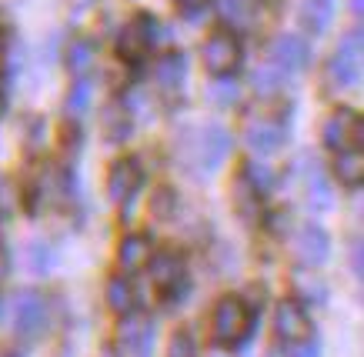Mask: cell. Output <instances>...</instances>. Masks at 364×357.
<instances>
[{"instance_id": "obj_1", "label": "cell", "mask_w": 364, "mask_h": 357, "mask_svg": "<svg viewBox=\"0 0 364 357\" xmlns=\"http://www.w3.org/2000/svg\"><path fill=\"white\" fill-rule=\"evenodd\" d=\"M214 341L221 347H241L254 331V311L244 297H221L210 317Z\"/></svg>"}, {"instance_id": "obj_2", "label": "cell", "mask_w": 364, "mask_h": 357, "mask_svg": "<svg viewBox=\"0 0 364 357\" xmlns=\"http://www.w3.org/2000/svg\"><path fill=\"white\" fill-rule=\"evenodd\" d=\"M228 150H231V134L224 127H218V123H208V127H200L198 134H194V141L188 144L184 160H188V167L198 177H210L224 164Z\"/></svg>"}, {"instance_id": "obj_3", "label": "cell", "mask_w": 364, "mask_h": 357, "mask_svg": "<svg viewBox=\"0 0 364 357\" xmlns=\"http://www.w3.org/2000/svg\"><path fill=\"white\" fill-rule=\"evenodd\" d=\"M361 54H364L361 31H351V34L338 44V50L331 54L328 67H324V84H328V90H348L361 80Z\"/></svg>"}, {"instance_id": "obj_4", "label": "cell", "mask_w": 364, "mask_h": 357, "mask_svg": "<svg viewBox=\"0 0 364 357\" xmlns=\"http://www.w3.org/2000/svg\"><path fill=\"white\" fill-rule=\"evenodd\" d=\"M14 327L23 341H37L47 331V301L41 290H21L14 301Z\"/></svg>"}, {"instance_id": "obj_5", "label": "cell", "mask_w": 364, "mask_h": 357, "mask_svg": "<svg viewBox=\"0 0 364 357\" xmlns=\"http://www.w3.org/2000/svg\"><path fill=\"white\" fill-rule=\"evenodd\" d=\"M200 57H204V67H208L214 77H231L234 70L241 67V44H237V37L234 34L218 31V34L208 37V44H204Z\"/></svg>"}, {"instance_id": "obj_6", "label": "cell", "mask_w": 364, "mask_h": 357, "mask_svg": "<svg viewBox=\"0 0 364 357\" xmlns=\"http://www.w3.org/2000/svg\"><path fill=\"white\" fill-rule=\"evenodd\" d=\"M157 23L151 17H134V21L124 23L121 37H117V54L127 60V64H141L144 57L154 50V40H157Z\"/></svg>"}, {"instance_id": "obj_7", "label": "cell", "mask_w": 364, "mask_h": 357, "mask_svg": "<svg viewBox=\"0 0 364 357\" xmlns=\"http://www.w3.org/2000/svg\"><path fill=\"white\" fill-rule=\"evenodd\" d=\"M324 144L331 150H354V147L364 144V121L358 111H334L328 121H324Z\"/></svg>"}, {"instance_id": "obj_8", "label": "cell", "mask_w": 364, "mask_h": 357, "mask_svg": "<svg viewBox=\"0 0 364 357\" xmlns=\"http://www.w3.org/2000/svg\"><path fill=\"white\" fill-rule=\"evenodd\" d=\"M154 264H147L151 268V280H154V287L161 290V297L164 301H177V297H184L188 294V268H184V260L177 254H157L151 257Z\"/></svg>"}, {"instance_id": "obj_9", "label": "cell", "mask_w": 364, "mask_h": 357, "mask_svg": "<svg viewBox=\"0 0 364 357\" xmlns=\"http://www.w3.org/2000/svg\"><path fill=\"white\" fill-rule=\"evenodd\" d=\"M287 141V127L284 121L274 117H251L244 123V144L251 147L254 154H277Z\"/></svg>"}, {"instance_id": "obj_10", "label": "cell", "mask_w": 364, "mask_h": 357, "mask_svg": "<svg viewBox=\"0 0 364 357\" xmlns=\"http://www.w3.org/2000/svg\"><path fill=\"white\" fill-rule=\"evenodd\" d=\"M331 254V237L321 224H304L294 234V260L304 268H321Z\"/></svg>"}, {"instance_id": "obj_11", "label": "cell", "mask_w": 364, "mask_h": 357, "mask_svg": "<svg viewBox=\"0 0 364 357\" xmlns=\"http://www.w3.org/2000/svg\"><path fill=\"white\" fill-rule=\"evenodd\" d=\"M141 184H144V170L137 160H131V157L114 160L111 174H107V194H111V201H117L121 207H131Z\"/></svg>"}, {"instance_id": "obj_12", "label": "cell", "mask_w": 364, "mask_h": 357, "mask_svg": "<svg viewBox=\"0 0 364 357\" xmlns=\"http://www.w3.org/2000/svg\"><path fill=\"white\" fill-rule=\"evenodd\" d=\"M274 331L284 344H301L311 337V317L301 301H281L274 311Z\"/></svg>"}, {"instance_id": "obj_13", "label": "cell", "mask_w": 364, "mask_h": 357, "mask_svg": "<svg viewBox=\"0 0 364 357\" xmlns=\"http://www.w3.org/2000/svg\"><path fill=\"white\" fill-rule=\"evenodd\" d=\"M271 64H274L281 74H301V70L311 64V47L304 37H294V34H284L277 37L271 44Z\"/></svg>"}, {"instance_id": "obj_14", "label": "cell", "mask_w": 364, "mask_h": 357, "mask_svg": "<svg viewBox=\"0 0 364 357\" xmlns=\"http://www.w3.org/2000/svg\"><path fill=\"white\" fill-rule=\"evenodd\" d=\"M117 344L127 357H147L151 344H154V327L147 317H137V314H127L121 324V334H117Z\"/></svg>"}, {"instance_id": "obj_15", "label": "cell", "mask_w": 364, "mask_h": 357, "mask_svg": "<svg viewBox=\"0 0 364 357\" xmlns=\"http://www.w3.org/2000/svg\"><path fill=\"white\" fill-rule=\"evenodd\" d=\"M301 164V184H304V197L314 211H328L331 207V184L324 180V174L318 170V160H311L308 154L298 160Z\"/></svg>"}, {"instance_id": "obj_16", "label": "cell", "mask_w": 364, "mask_h": 357, "mask_svg": "<svg viewBox=\"0 0 364 357\" xmlns=\"http://www.w3.org/2000/svg\"><path fill=\"white\" fill-rule=\"evenodd\" d=\"M184 77H188V64H184L181 54H167L157 60L154 80H157V90H161L164 97H177L181 87H184Z\"/></svg>"}, {"instance_id": "obj_17", "label": "cell", "mask_w": 364, "mask_h": 357, "mask_svg": "<svg viewBox=\"0 0 364 357\" xmlns=\"http://www.w3.org/2000/svg\"><path fill=\"white\" fill-rule=\"evenodd\" d=\"M151 257H154V247H151V241H147L144 234L124 237L121 247H117V264H121V270H127V274L144 270L147 264H151Z\"/></svg>"}, {"instance_id": "obj_18", "label": "cell", "mask_w": 364, "mask_h": 357, "mask_svg": "<svg viewBox=\"0 0 364 357\" xmlns=\"http://www.w3.org/2000/svg\"><path fill=\"white\" fill-rule=\"evenodd\" d=\"M131 104L124 101H111L107 107H104V114H100V127H104V134H107V141L111 144H121V141H127L131 137Z\"/></svg>"}, {"instance_id": "obj_19", "label": "cell", "mask_w": 364, "mask_h": 357, "mask_svg": "<svg viewBox=\"0 0 364 357\" xmlns=\"http://www.w3.org/2000/svg\"><path fill=\"white\" fill-rule=\"evenodd\" d=\"M218 11H221V21L231 31L244 34V31H251L254 23H257L261 7H257V0H218Z\"/></svg>"}, {"instance_id": "obj_20", "label": "cell", "mask_w": 364, "mask_h": 357, "mask_svg": "<svg viewBox=\"0 0 364 357\" xmlns=\"http://www.w3.org/2000/svg\"><path fill=\"white\" fill-rule=\"evenodd\" d=\"M334 4L331 0H301L298 4V21L308 34H324L331 27Z\"/></svg>"}, {"instance_id": "obj_21", "label": "cell", "mask_w": 364, "mask_h": 357, "mask_svg": "<svg viewBox=\"0 0 364 357\" xmlns=\"http://www.w3.org/2000/svg\"><path fill=\"white\" fill-rule=\"evenodd\" d=\"M334 177L341 180L344 187H361L364 184V154H361V147H354V150H338V157H334Z\"/></svg>"}, {"instance_id": "obj_22", "label": "cell", "mask_w": 364, "mask_h": 357, "mask_svg": "<svg viewBox=\"0 0 364 357\" xmlns=\"http://www.w3.org/2000/svg\"><path fill=\"white\" fill-rule=\"evenodd\" d=\"M107 304H111V311L117 314H131L134 311V287L127 278H114L107 284Z\"/></svg>"}, {"instance_id": "obj_23", "label": "cell", "mask_w": 364, "mask_h": 357, "mask_svg": "<svg viewBox=\"0 0 364 357\" xmlns=\"http://www.w3.org/2000/svg\"><path fill=\"white\" fill-rule=\"evenodd\" d=\"M90 97H94L90 80L87 77H77V80H74V87H70V94H67V101H64L67 114H70V117H84V114H87V107H90Z\"/></svg>"}, {"instance_id": "obj_24", "label": "cell", "mask_w": 364, "mask_h": 357, "mask_svg": "<svg viewBox=\"0 0 364 357\" xmlns=\"http://www.w3.org/2000/svg\"><path fill=\"white\" fill-rule=\"evenodd\" d=\"M90 64H94V47H90L87 40H74L70 50H67V67H70V74H74V77H87Z\"/></svg>"}, {"instance_id": "obj_25", "label": "cell", "mask_w": 364, "mask_h": 357, "mask_svg": "<svg viewBox=\"0 0 364 357\" xmlns=\"http://www.w3.org/2000/svg\"><path fill=\"white\" fill-rule=\"evenodd\" d=\"M241 177L251 184L257 194H264V190H271V184H274V174H271V167H264V164H244L241 170Z\"/></svg>"}, {"instance_id": "obj_26", "label": "cell", "mask_w": 364, "mask_h": 357, "mask_svg": "<svg viewBox=\"0 0 364 357\" xmlns=\"http://www.w3.org/2000/svg\"><path fill=\"white\" fill-rule=\"evenodd\" d=\"M294 287H298V294L304 297V301H311V304H324V301H328V287H324V284H321L318 278L298 274V280H294Z\"/></svg>"}, {"instance_id": "obj_27", "label": "cell", "mask_w": 364, "mask_h": 357, "mask_svg": "<svg viewBox=\"0 0 364 357\" xmlns=\"http://www.w3.org/2000/svg\"><path fill=\"white\" fill-rule=\"evenodd\" d=\"M254 87H257V94H277L281 90V70L277 67H261L254 70Z\"/></svg>"}, {"instance_id": "obj_28", "label": "cell", "mask_w": 364, "mask_h": 357, "mask_svg": "<svg viewBox=\"0 0 364 357\" xmlns=\"http://www.w3.org/2000/svg\"><path fill=\"white\" fill-rule=\"evenodd\" d=\"M167 357H198V347H194V337L188 331H177L167 344Z\"/></svg>"}, {"instance_id": "obj_29", "label": "cell", "mask_w": 364, "mask_h": 357, "mask_svg": "<svg viewBox=\"0 0 364 357\" xmlns=\"http://www.w3.org/2000/svg\"><path fill=\"white\" fill-rule=\"evenodd\" d=\"M174 207H177V197L171 187H161L154 197H151V214H154V217H171Z\"/></svg>"}, {"instance_id": "obj_30", "label": "cell", "mask_w": 364, "mask_h": 357, "mask_svg": "<svg viewBox=\"0 0 364 357\" xmlns=\"http://www.w3.org/2000/svg\"><path fill=\"white\" fill-rule=\"evenodd\" d=\"M17 207V187L11 180H0V217H11Z\"/></svg>"}, {"instance_id": "obj_31", "label": "cell", "mask_w": 364, "mask_h": 357, "mask_svg": "<svg viewBox=\"0 0 364 357\" xmlns=\"http://www.w3.org/2000/svg\"><path fill=\"white\" fill-rule=\"evenodd\" d=\"M31 264H33V270H47V264H50V247H47L44 241H33L31 244Z\"/></svg>"}, {"instance_id": "obj_32", "label": "cell", "mask_w": 364, "mask_h": 357, "mask_svg": "<svg viewBox=\"0 0 364 357\" xmlns=\"http://www.w3.org/2000/svg\"><path fill=\"white\" fill-rule=\"evenodd\" d=\"M218 80H221V84L214 87V101H221V104H234V101H237V87H231V84H228V77H218Z\"/></svg>"}, {"instance_id": "obj_33", "label": "cell", "mask_w": 364, "mask_h": 357, "mask_svg": "<svg viewBox=\"0 0 364 357\" xmlns=\"http://www.w3.org/2000/svg\"><path fill=\"white\" fill-rule=\"evenodd\" d=\"M287 351H291V357H321L318 344H311V337L301 344H287Z\"/></svg>"}, {"instance_id": "obj_34", "label": "cell", "mask_w": 364, "mask_h": 357, "mask_svg": "<svg viewBox=\"0 0 364 357\" xmlns=\"http://www.w3.org/2000/svg\"><path fill=\"white\" fill-rule=\"evenodd\" d=\"M174 7L177 11H184V13H198L208 7V0H174Z\"/></svg>"}, {"instance_id": "obj_35", "label": "cell", "mask_w": 364, "mask_h": 357, "mask_svg": "<svg viewBox=\"0 0 364 357\" xmlns=\"http://www.w3.org/2000/svg\"><path fill=\"white\" fill-rule=\"evenodd\" d=\"M351 268H354V274L361 278V241H354L351 244Z\"/></svg>"}, {"instance_id": "obj_36", "label": "cell", "mask_w": 364, "mask_h": 357, "mask_svg": "<svg viewBox=\"0 0 364 357\" xmlns=\"http://www.w3.org/2000/svg\"><path fill=\"white\" fill-rule=\"evenodd\" d=\"M7 270H11V260H7V251L0 247V280L7 278Z\"/></svg>"}, {"instance_id": "obj_37", "label": "cell", "mask_w": 364, "mask_h": 357, "mask_svg": "<svg viewBox=\"0 0 364 357\" xmlns=\"http://www.w3.org/2000/svg\"><path fill=\"white\" fill-rule=\"evenodd\" d=\"M351 11L358 13V17H361V0H351Z\"/></svg>"}, {"instance_id": "obj_38", "label": "cell", "mask_w": 364, "mask_h": 357, "mask_svg": "<svg viewBox=\"0 0 364 357\" xmlns=\"http://www.w3.org/2000/svg\"><path fill=\"white\" fill-rule=\"evenodd\" d=\"M7 357H17V354H7Z\"/></svg>"}, {"instance_id": "obj_39", "label": "cell", "mask_w": 364, "mask_h": 357, "mask_svg": "<svg viewBox=\"0 0 364 357\" xmlns=\"http://www.w3.org/2000/svg\"><path fill=\"white\" fill-rule=\"evenodd\" d=\"M107 357H114V354H107Z\"/></svg>"}]
</instances>
